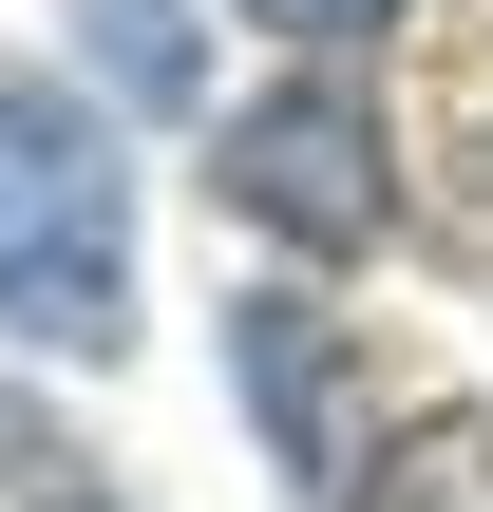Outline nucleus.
Wrapping results in <instances>:
<instances>
[{"label": "nucleus", "instance_id": "obj_1", "mask_svg": "<svg viewBox=\"0 0 493 512\" xmlns=\"http://www.w3.org/2000/svg\"><path fill=\"white\" fill-rule=\"evenodd\" d=\"M0 342H38V361L133 342V190L57 76H0Z\"/></svg>", "mask_w": 493, "mask_h": 512}, {"label": "nucleus", "instance_id": "obj_2", "mask_svg": "<svg viewBox=\"0 0 493 512\" xmlns=\"http://www.w3.org/2000/svg\"><path fill=\"white\" fill-rule=\"evenodd\" d=\"M209 190H228L247 228H285V247H323V266H342V247H380V209H399L380 95H361V76H323V57H304V76H266V95L209 133Z\"/></svg>", "mask_w": 493, "mask_h": 512}, {"label": "nucleus", "instance_id": "obj_3", "mask_svg": "<svg viewBox=\"0 0 493 512\" xmlns=\"http://www.w3.org/2000/svg\"><path fill=\"white\" fill-rule=\"evenodd\" d=\"M228 380H247V418L304 494H361V361L304 285H228Z\"/></svg>", "mask_w": 493, "mask_h": 512}, {"label": "nucleus", "instance_id": "obj_4", "mask_svg": "<svg viewBox=\"0 0 493 512\" xmlns=\"http://www.w3.org/2000/svg\"><path fill=\"white\" fill-rule=\"evenodd\" d=\"M76 57L133 114H190V0H76Z\"/></svg>", "mask_w": 493, "mask_h": 512}, {"label": "nucleus", "instance_id": "obj_5", "mask_svg": "<svg viewBox=\"0 0 493 512\" xmlns=\"http://www.w3.org/2000/svg\"><path fill=\"white\" fill-rule=\"evenodd\" d=\"M380 512H493V418H418L399 475H380Z\"/></svg>", "mask_w": 493, "mask_h": 512}, {"label": "nucleus", "instance_id": "obj_6", "mask_svg": "<svg viewBox=\"0 0 493 512\" xmlns=\"http://www.w3.org/2000/svg\"><path fill=\"white\" fill-rule=\"evenodd\" d=\"M247 19H285V38H361V19H399V0H247Z\"/></svg>", "mask_w": 493, "mask_h": 512}, {"label": "nucleus", "instance_id": "obj_7", "mask_svg": "<svg viewBox=\"0 0 493 512\" xmlns=\"http://www.w3.org/2000/svg\"><path fill=\"white\" fill-rule=\"evenodd\" d=\"M76 512H95V494H76Z\"/></svg>", "mask_w": 493, "mask_h": 512}]
</instances>
